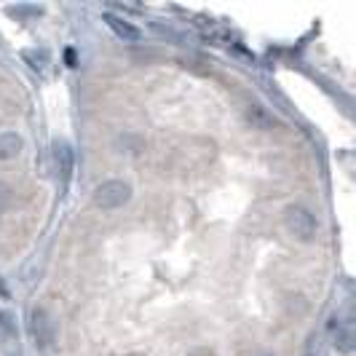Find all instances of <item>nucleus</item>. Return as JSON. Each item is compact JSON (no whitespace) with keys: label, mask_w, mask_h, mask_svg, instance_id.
Masks as SVG:
<instances>
[{"label":"nucleus","mask_w":356,"mask_h":356,"mask_svg":"<svg viewBox=\"0 0 356 356\" xmlns=\"http://www.w3.org/2000/svg\"><path fill=\"white\" fill-rule=\"evenodd\" d=\"M129 198H132V185L129 182H123V179H107V182H102L97 190H94L91 201H94L97 209H118Z\"/></svg>","instance_id":"1"},{"label":"nucleus","mask_w":356,"mask_h":356,"mask_svg":"<svg viewBox=\"0 0 356 356\" xmlns=\"http://www.w3.org/2000/svg\"><path fill=\"white\" fill-rule=\"evenodd\" d=\"M284 225H287V231L297 238V241H314L317 236V217L305 209V206H290L287 212H284Z\"/></svg>","instance_id":"2"},{"label":"nucleus","mask_w":356,"mask_h":356,"mask_svg":"<svg viewBox=\"0 0 356 356\" xmlns=\"http://www.w3.org/2000/svg\"><path fill=\"white\" fill-rule=\"evenodd\" d=\"M30 330H33V337H35V346H38V348H51V346H54V340H57V327H54V319L48 317L46 308H35V311H33Z\"/></svg>","instance_id":"3"},{"label":"nucleus","mask_w":356,"mask_h":356,"mask_svg":"<svg viewBox=\"0 0 356 356\" xmlns=\"http://www.w3.org/2000/svg\"><path fill=\"white\" fill-rule=\"evenodd\" d=\"M54 166H57V175L62 177V182H67L70 175H73V166H75L73 148L67 142H57L54 145Z\"/></svg>","instance_id":"4"},{"label":"nucleus","mask_w":356,"mask_h":356,"mask_svg":"<svg viewBox=\"0 0 356 356\" xmlns=\"http://www.w3.org/2000/svg\"><path fill=\"white\" fill-rule=\"evenodd\" d=\"M105 24L118 35L121 40H126V43H137L139 40V30L134 24H129L126 19H121V17H113V14H105Z\"/></svg>","instance_id":"5"},{"label":"nucleus","mask_w":356,"mask_h":356,"mask_svg":"<svg viewBox=\"0 0 356 356\" xmlns=\"http://www.w3.org/2000/svg\"><path fill=\"white\" fill-rule=\"evenodd\" d=\"M354 321L348 319V321H337V332H335V348L340 351V354H351L354 351Z\"/></svg>","instance_id":"6"},{"label":"nucleus","mask_w":356,"mask_h":356,"mask_svg":"<svg viewBox=\"0 0 356 356\" xmlns=\"http://www.w3.org/2000/svg\"><path fill=\"white\" fill-rule=\"evenodd\" d=\"M247 121H249L255 129H274V126H276V121L271 118L260 105H249V107H247Z\"/></svg>","instance_id":"7"},{"label":"nucleus","mask_w":356,"mask_h":356,"mask_svg":"<svg viewBox=\"0 0 356 356\" xmlns=\"http://www.w3.org/2000/svg\"><path fill=\"white\" fill-rule=\"evenodd\" d=\"M21 150V139L17 134H3L0 137V161L17 159Z\"/></svg>","instance_id":"8"},{"label":"nucleus","mask_w":356,"mask_h":356,"mask_svg":"<svg viewBox=\"0 0 356 356\" xmlns=\"http://www.w3.org/2000/svg\"><path fill=\"white\" fill-rule=\"evenodd\" d=\"M8 204H11V188L0 182V212H6Z\"/></svg>","instance_id":"9"},{"label":"nucleus","mask_w":356,"mask_h":356,"mask_svg":"<svg viewBox=\"0 0 356 356\" xmlns=\"http://www.w3.org/2000/svg\"><path fill=\"white\" fill-rule=\"evenodd\" d=\"M0 297H8V290L3 287V281H0Z\"/></svg>","instance_id":"10"}]
</instances>
